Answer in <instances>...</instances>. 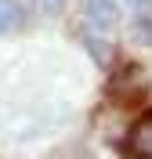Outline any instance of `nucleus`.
Wrapping results in <instances>:
<instances>
[{"label":"nucleus","instance_id":"2","mask_svg":"<svg viewBox=\"0 0 152 159\" xmlns=\"http://www.w3.org/2000/svg\"><path fill=\"white\" fill-rule=\"evenodd\" d=\"M83 15L91 22V29H112L120 22V7L112 0H83Z\"/></svg>","mask_w":152,"mask_h":159},{"label":"nucleus","instance_id":"7","mask_svg":"<svg viewBox=\"0 0 152 159\" xmlns=\"http://www.w3.org/2000/svg\"><path fill=\"white\" fill-rule=\"evenodd\" d=\"M62 7H65V0H36V11H40V15H47V18H58Z\"/></svg>","mask_w":152,"mask_h":159},{"label":"nucleus","instance_id":"4","mask_svg":"<svg viewBox=\"0 0 152 159\" xmlns=\"http://www.w3.org/2000/svg\"><path fill=\"white\" fill-rule=\"evenodd\" d=\"M22 25V4L18 0H0V33H15Z\"/></svg>","mask_w":152,"mask_h":159},{"label":"nucleus","instance_id":"6","mask_svg":"<svg viewBox=\"0 0 152 159\" xmlns=\"http://www.w3.org/2000/svg\"><path fill=\"white\" fill-rule=\"evenodd\" d=\"M134 36L152 47V18H149V15H138V18H134Z\"/></svg>","mask_w":152,"mask_h":159},{"label":"nucleus","instance_id":"8","mask_svg":"<svg viewBox=\"0 0 152 159\" xmlns=\"http://www.w3.org/2000/svg\"><path fill=\"white\" fill-rule=\"evenodd\" d=\"M127 4H131V7H149L152 0H127Z\"/></svg>","mask_w":152,"mask_h":159},{"label":"nucleus","instance_id":"1","mask_svg":"<svg viewBox=\"0 0 152 159\" xmlns=\"http://www.w3.org/2000/svg\"><path fill=\"white\" fill-rule=\"evenodd\" d=\"M109 94H112V98H123L127 105H134L138 98H145V94H149V76H145V69H141V65L120 69L116 76L109 80Z\"/></svg>","mask_w":152,"mask_h":159},{"label":"nucleus","instance_id":"5","mask_svg":"<svg viewBox=\"0 0 152 159\" xmlns=\"http://www.w3.org/2000/svg\"><path fill=\"white\" fill-rule=\"evenodd\" d=\"M83 43H87V51L94 54V61L98 65H109V43L101 36H94V33H83Z\"/></svg>","mask_w":152,"mask_h":159},{"label":"nucleus","instance_id":"3","mask_svg":"<svg viewBox=\"0 0 152 159\" xmlns=\"http://www.w3.org/2000/svg\"><path fill=\"white\" fill-rule=\"evenodd\" d=\"M127 152L141 156V159H152V116H141L134 123L131 138H127Z\"/></svg>","mask_w":152,"mask_h":159}]
</instances>
